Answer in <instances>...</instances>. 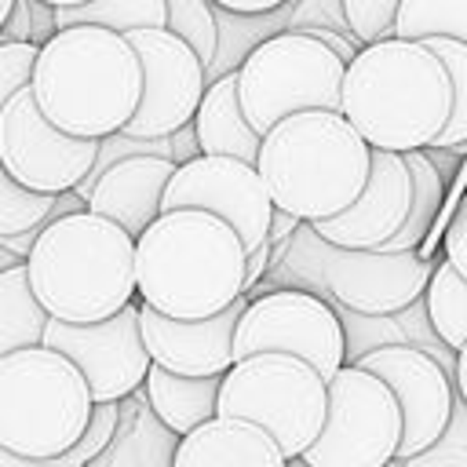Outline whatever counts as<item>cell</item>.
I'll return each instance as SVG.
<instances>
[{
  "label": "cell",
  "mask_w": 467,
  "mask_h": 467,
  "mask_svg": "<svg viewBox=\"0 0 467 467\" xmlns=\"http://www.w3.org/2000/svg\"><path fill=\"white\" fill-rule=\"evenodd\" d=\"M117 423H120V405L117 401H106V405H91V416H88V427L84 434L77 438V445L58 456L62 463H73V467H88L95 456H102L117 434Z\"/></svg>",
  "instance_id": "33"
},
{
  "label": "cell",
  "mask_w": 467,
  "mask_h": 467,
  "mask_svg": "<svg viewBox=\"0 0 467 467\" xmlns=\"http://www.w3.org/2000/svg\"><path fill=\"white\" fill-rule=\"evenodd\" d=\"M179 208L208 212L223 219L237 234L244 255L266 244V226L274 212L263 179L255 175V164L234 157H204V153L179 164L164 186L161 212H179Z\"/></svg>",
  "instance_id": "14"
},
{
  "label": "cell",
  "mask_w": 467,
  "mask_h": 467,
  "mask_svg": "<svg viewBox=\"0 0 467 467\" xmlns=\"http://www.w3.org/2000/svg\"><path fill=\"white\" fill-rule=\"evenodd\" d=\"M18 263H22V259H15V255L0 244V274H4V270H11V266H18Z\"/></svg>",
  "instance_id": "46"
},
{
  "label": "cell",
  "mask_w": 467,
  "mask_h": 467,
  "mask_svg": "<svg viewBox=\"0 0 467 467\" xmlns=\"http://www.w3.org/2000/svg\"><path fill=\"white\" fill-rule=\"evenodd\" d=\"M40 4H47V7H80L88 0H40Z\"/></svg>",
  "instance_id": "47"
},
{
  "label": "cell",
  "mask_w": 467,
  "mask_h": 467,
  "mask_svg": "<svg viewBox=\"0 0 467 467\" xmlns=\"http://www.w3.org/2000/svg\"><path fill=\"white\" fill-rule=\"evenodd\" d=\"M51 204H55V197H40V193L22 190L0 168V237H15L22 230L47 226L51 223Z\"/></svg>",
  "instance_id": "31"
},
{
  "label": "cell",
  "mask_w": 467,
  "mask_h": 467,
  "mask_svg": "<svg viewBox=\"0 0 467 467\" xmlns=\"http://www.w3.org/2000/svg\"><path fill=\"white\" fill-rule=\"evenodd\" d=\"M343 62L303 33H277L237 66V102L248 128L263 139L277 120L306 109L339 113Z\"/></svg>",
  "instance_id": "9"
},
{
  "label": "cell",
  "mask_w": 467,
  "mask_h": 467,
  "mask_svg": "<svg viewBox=\"0 0 467 467\" xmlns=\"http://www.w3.org/2000/svg\"><path fill=\"white\" fill-rule=\"evenodd\" d=\"M401 161H405V171H409V182H412L409 212H405L401 230L376 252H420L427 244V234H434V223H438V212H441V201H445V179L438 175V168L420 150L401 153Z\"/></svg>",
  "instance_id": "24"
},
{
  "label": "cell",
  "mask_w": 467,
  "mask_h": 467,
  "mask_svg": "<svg viewBox=\"0 0 467 467\" xmlns=\"http://www.w3.org/2000/svg\"><path fill=\"white\" fill-rule=\"evenodd\" d=\"M339 4H343V18H347L350 36L361 47L379 44V40H390L394 15H398V4L401 0H339Z\"/></svg>",
  "instance_id": "32"
},
{
  "label": "cell",
  "mask_w": 467,
  "mask_h": 467,
  "mask_svg": "<svg viewBox=\"0 0 467 467\" xmlns=\"http://www.w3.org/2000/svg\"><path fill=\"white\" fill-rule=\"evenodd\" d=\"M0 44H29V0H11V11L0 26Z\"/></svg>",
  "instance_id": "37"
},
{
  "label": "cell",
  "mask_w": 467,
  "mask_h": 467,
  "mask_svg": "<svg viewBox=\"0 0 467 467\" xmlns=\"http://www.w3.org/2000/svg\"><path fill=\"white\" fill-rule=\"evenodd\" d=\"M91 394L80 372L47 347L0 358V449L26 460L66 456L88 427Z\"/></svg>",
  "instance_id": "7"
},
{
  "label": "cell",
  "mask_w": 467,
  "mask_h": 467,
  "mask_svg": "<svg viewBox=\"0 0 467 467\" xmlns=\"http://www.w3.org/2000/svg\"><path fill=\"white\" fill-rule=\"evenodd\" d=\"M40 347L62 354L80 372L95 405H106V401L120 405L142 387L150 368V354L139 336V303H128L124 310L95 325L47 321Z\"/></svg>",
  "instance_id": "12"
},
{
  "label": "cell",
  "mask_w": 467,
  "mask_h": 467,
  "mask_svg": "<svg viewBox=\"0 0 467 467\" xmlns=\"http://www.w3.org/2000/svg\"><path fill=\"white\" fill-rule=\"evenodd\" d=\"M244 299L248 303L234 325V361L252 354H288L306 361L325 383L347 365L343 325L321 296L274 288Z\"/></svg>",
  "instance_id": "11"
},
{
  "label": "cell",
  "mask_w": 467,
  "mask_h": 467,
  "mask_svg": "<svg viewBox=\"0 0 467 467\" xmlns=\"http://www.w3.org/2000/svg\"><path fill=\"white\" fill-rule=\"evenodd\" d=\"M449 153H452V157H463V153H467V142H463V146H456V150H449Z\"/></svg>",
  "instance_id": "49"
},
{
  "label": "cell",
  "mask_w": 467,
  "mask_h": 467,
  "mask_svg": "<svg viewBox=\"0 0 467 467\" xmlns=\"http://www.w3.org/2000/svg\"><path fill=\"white\" fill-rule=\"evenodd\" d=\"M208 4L223 7L230 15H266V11H274V7H281L288 0H208Z\"/></svg>",
  "instance_id": "41"
},
{
  "label": "cell",
  "mask_w": 467,
  "mask_h": 467,
  "mask_svg": "<svg viewBox=\"0 0 467 467\" xmlns=\"http://www.w3.org/2000/svg\"><path fill=\"white\" fill-rule=\"evenodd\" d=\"M0 467H73V463H62V460H26V456H11L0 449Z\"/></svg>",
  "instance_id": "45"
},
{
  "label": "cell",
  "mask_w": 467,
  "mask_h": 467,
  "mask_svg": "<svg viewBox=\"0 0 467 467\" xmlns=\"http://www.w3.org/2000/svg\"><path fill=\"white\" fill-rule=\"evenodd\" d=\"M219 379L223 376H208V379H190V376H175L164 372L157 365L146 368V405L153 412V420L171 434L182 438L190 431H197L201 423L215 420V398H219Z\"/></svg>",
  "instance_id": "22"
},
{
  "label": "cell",
  "mask_w": 467,
  "mask_h": 467,
  "mask_svg": "<svg viewBox=\"0 0 467 467\" xmlns=\"http://www.w3.org/2000/svg\"><path fill=\"white\" fill-rule=\"evenodd\" d=\"M431 449H441V452H467V401L452 398V409H449V420L438 434V441Z\"/></svg>",
  "instance_id": "36"
},
{
  "label": "cell",
  "mask_w": 467,
  "mask_h": 467,
  "mask_svg": "<svg viewBox=\"0 0 467 467\" xmlns=\"http://www.w3.org/2000/svg\"><path fill=\"white\" fill-rule=\"evenodd\" d=\"M47 321L51 317L44 314V306L29 292L26 263L4 270L0 274V358L40 347Z\"/></svg>",
  "instance_id": "25"
},
{
  "label": "cell",
  "mask_w": 467,
  "mask_h": 467,
  "mask_svg": "<svg viewBox=\"0 0 467 467\" xmlns=\"http://www.w3.org/2000/svg\"><path fill=\"white\" fill-rule=\"evenodd\" d=\"M292 11H296V0H288L274 11H266V15H230L223 7H212V15H215V55L204 69V84L237 73V66L248 58L252 47H259L263 40L288 29Z\"/></svg>",
  "instance_id": "23"
},
{
  "label": "cell",
  "mask_w": 467,
  "mask_h": 467,
  "mask_svg": "<svg viewBox=\"0 0 467 467\" xmlns=\"http://www.w3.org/2000/svg\"><path fill=\"white\" fill-rule=\"evenodd\" d=\"M135 296L171 321H204L244 296V248L208 212H161L135 237Z\"/></svg>",
  "instance_id": "2"
},
{
  "label": "cell",
  "mask_w": 467,
  "mask_h": 467,
  "mask_svg": "<svg viewBox=\"0 0 467 467\" xmlns=\"http://www.w3.org/2000/svg\"><path fill=\"white\" fill-rule=\"evenodd\" d=\"M288 467H306V463L303 460H288Z\"/></svg>",
  "instance_id": "50"
},
{
  "label": "cell",
  "mask_w": 467,
  "mask_h": 467,
  "mask_svg": "<svg viewBox=\"0 0 467 467\" xmlns=\"http://www.w3.org/2000/svg\"><path fill=\"white\" fill-rule=\"evenodd\" d=\"M124 40L139 55V69H142L139 106L124 124V135L168 139L193 120L197 102L204 95V66L168 29H135Z\"/></svg>",
  "instance_id": "15"
},
{
  "label": "cell",
  "mask_w": 467,
  "mask_h": 467,
  "mask_svg": "<svg viewBox=\"0 0 467 467\" xmlns=\"http://www.w3.org/2000/svg\"><path fill=\"white\" fill-rule=\"evenodd\" d=\"M409 197H412V182H409L401 153L372 150L368 153V179H365L358 201L350 208H343L339 215L321 219V223H306V226L336 248L376 252L401 230L405 212H409Z\"/></svg>",
  "instance_id": "17"
},
{
  "label": "cell",
  "mask_w": 467,
  "mask_h": 467,
  "mask_svg": "<svg viewBox=\"0 0 467 467\" xmlns=\"http://www.w3.org/2000/svg\"><path fill=\"white\" fill-rule=\"evenodd\" d=\"M171 467H288V460L255 423L215 416L175 441Z\"/></svg>",
  "instance_id": "20"
},
{
  "label": "cell",
  "mask_w": 467,
  "mask_h": 467,
  "mask_svg": "<svg viewBox=\"0 0 467 467\" xmlns=\"http://www.w3.org/2000/svg\"><path fill=\"white\" fill-rule=\"evenodd\" d=\"M423 310L434 339L456 354L467 339V281L445 259H438L431 270V281L423 288Z\"/></svg>",
  "instance_id": "26"
},
{
  "label": "cell",
  "mask_w": 467,
  "mask_h": 467,
  "mask_svg": "<svg viewBox=\"0 0 467 467\" xmlns=\"http://www.w3.org/2000/svg\"><path fill=\"white\" fill-rule=\"evenodd\" d=\"M394 40H456L467 47V0H401Z\"/></svg>",
  "instance_id": "28"
},
{
  "label": "cell",
  "mask_w": 467,
  "mask_h": 467,
  "mask_svg": "<svg viewBox=\"0 0 467 467\" xmlns=\"http://www.w3.org/2000/svg\"><path fill=\"white\" fill-rule=\"evenodd\" d=\"M36 51L33 44H0V109L29 88L33 80V66H36Z\"/></svg>",
  "instance_id": "34"
},
{
  "label": "cell",
  "mask_w": 467,
  "mask_h": 467,
  "mask_svg": "<svg viewBox=\"0 0 467 467\" xmlns=\"http://www.w3.org/2000/svg\"><path fill=\"white\" fill-rule=\"evenodd\" d=\"M463 281H467V190L456 201V212L445 226V255H441Z\"/></svg>",
  "instance_id": "35"
},
{
  "label": "cell",
  "mask_w": 467,
  "mask_h": 467,
  "mask_svg": "<svg viewBox=\"0 0 467 467\" xmlns=\"http://www.w3.org/2000/svg\"><path fill=\"white\" fill-rule=\"evenodd\" d=\"M244 303L248 299L237 296L226 310L204 321H171L139 303V336L150 354V365L190 379L223 376L234 365V325Z\"/></svg>",
  "instance_id": "18"
},
{
  "label": "cell",
  "mask_w": 467,
  "mask_h": 467,
  "mask_svg": "<svg viewBox=\"0 0 467 467\" xmlns=\"http://www.w3.org/2000/svg\"><path fill=\"white\" fill-rule=\"evenodd\" d=\"M368 146L339 117L306 109L277 120L255 157L270 204L299 223H321L350 208L368 179Z\"/></svg>",
  "instance_id": "5"
},
{
  "label": "cell",
  "mask_w": 467,
  "mask_h": 467,
  "mask_svg": "<svg viewBox=\"0 0 467 467\" xmlns=\"http://www.w3.org/2000/svg\"><path fill=\"white\" fill-rule=\"evenodd\" d=\"M215 416L255 423L285 460H299L325 423V379L299 358L252 354L223 372Z\"/></svg>",
  "instance_id": "8"
},
{
  "label": "cell",
  "mask_w": 467,
  "mask_h": 467,
  "mask_svg": "<svg viewBox=\"0 0 467 467\" xmlns=\"http://www.w3.org/2000/svg\"><path fill=\"white\" fill-rule=\"evenodd\" d=\"M354 368L372 372L398 401L401 412V441L394 452V463H405L420 452H427L452 409V379L449 372L420 347H379L354 361Z\"/></svg>",
  "instance_id": "16"
},
{
  "label": "cell",
  "mask_w": 467,
  "mask_h": 467,
  "mask_svg": "<svg viewBox=\"0 0 467 467\" xmlns=\"http://www.w3.org/2000/svg\"><path fill=\"white\" fill-rule=\"evenodd\" d=\"M26 277L51 321L95 325L135 303V241L102 215H62L40 226Z\"/></svg>",
  "instance_id": "4"
},
{
  "label": "cell",
  "mask_w": 467,
  "mask_h": 467,
  "mask_svg": "<svg viewBox=\"0 0 467 467\" xmlns=\"http://www.w3.org/2000/svg\"><path fill=\"white\" fill-rule=\"evenodd\" d=\"M296 226H299V219H292V215H285V212H270V226H266V248H277V244H285L292 234H296Z\"/></svg>",
  "instance_id": "42"
},
{
  "label": "cell",
  "mask_w": 467,
  "mask_h": 467,
  "mask_svg": "<svg viewBox=\"0 0 467 467\" xmlns=\"http://www.w3.org/2000/svg\"><path fill=\"white\" fill-rule=\"evenodd\" d=\"M55 7L40 4V0H29V44L33 47H44L51 36H55Z\"/></svg>",
  "instance_id": "38"
},
{
  "label": "cell",
  "mask_w": 467,
  "mask_h": 467,
  "mask_svg": "<svg viewBox=\"0 0 467 467\" xmlns=\"http://www.w3.org/2000/svg\"><path fill=\"white\" fill-rule=\"evenodd\" d=\"M452 88L445 66L416 40H379L361 47L339 84V117L368 150H427L449 120Z\"/></svg>",
  "instance_id": "1"
},
{
  "label": "cell",
  "mask_w": 467,
  "mask_h": 467,
  "mask_svg": "<svg viewBox=\"0 0 467 467\" xmlns=\"http://www.w3.org/2000/svg\"><path fill=\"white\" fill-rule=\"evenodd\" d=\"M7 11H11V0H0V26H4V18H7Z\"/></svg>",
  "instance_id": "48"
},
{
  "label": "cell",
  "mask_w": 467,
  "mask_h": 467,
  "mask_svg": "<svg viewBox=\"0 0 467 467\" xmlns=\"http://www.w3.org/2000/svg\"><path fill=\"white\" fill-rule=\"evenodd\" d=\"M270 270V248L266 244H259L255 252H248L244 255V296L263 281V274Z\"/></svg>",
  "instance_id": "40"
},
{
  "label": "cell",
  "mask_w": 467,
  "mask_h": 467,
  "mask_svg": "<svg viewBox=\"0 0 467 467\" xmlns=\"http://www.w3.org/2000/svg\"><path fill=\"white\" fill-rule=\"evenodd\" d=\"M452 390H456L460 401H467V339H463V347L452 354Z\"/></svg>",
  "instance_id": "44"
},
{
  "label": "cell",
  "mask_w": 467,
  "mask_h": 467,
  "mask_svg": "<svg viewBox=\"0 0 467 467\" xmlns=\"http://www.w3.org/2000/svg\"><path fill=\"white\" fill-rule=\"evenodd\" d=\"M171 171H175V164L161 161V157L117 161L99 175L84 208L91 215L109 219L113 226H120L135 241L161 215V197H164V186H168Z\"/></svg>",
  "instance_id": "19"
},
{
  "label": "cell",
  "mask_w": 467,
  "mask_h": 467,
  "mask_svg": "<svg viewBox=\"0 0 467 467\" xmlns=\"http://www.w3.org/2000/svg\"><path fill=\"white\" fill-rule=\"evenodd\" d=\"M190 124H193L197 150H201L204 157H234V161L255 164L263 139L248 128V120H244V113H241L234 73H230V77H219V80H212V84H204V95H201L197 113H193Z\"/></svg>",
  "instance_id": "21"
},
{
  "label": "cell",
  "mask_w": 467,
  "mask_h": 467,
  "mask_svg": "<svg viewBox=\"0 0 467 467\" xmlns=\"http://www.w3.org/2000/svg\"><path fill=\"white\" fill-rule=\"evenodd\" d=\"M427 51L445 66L449 73V88H452V106H449V120L438 131V139L431 142L434 150H456L467 142V47L456 40H423Z\"/></svg>",
  "instance_id": "29"
},
{
  "label": "cell",
  "mask_w": 467,
  "mask_h": 467,
  "mask_svg": "<svg viewBox=\"0 0 467 467\" xmlns=\"http://www.w3.org/2000/svg\"><path fill=\"white\" fill-rule=\"evenodd\" d=\"M164 29L182 40L208 69L215 55V15L208 0H164Z\"/></svg>",
  "instance_id": "30"
},
{
  "label": "cell",
  "mask_w": 467,
  "mask_h": 467,
  "mask_svg": "<svg viewBox=\"0 0 467 467\" xmlns=\"http://www.w3.org/2000/svg\"><path fill=\"white\" fill-rule=\"evenodd\" d=\"M390 467H398V463H390Z\"/></svg>",
  "instance_id": "51"
},
{
  "label": "cell",
  "mask_w": 467,
  "mask_h": 467,
  "mask_svg": "<svg viewBox=\"0 0 467 467\" xmlns=\"http://www.w3.org/2000/svg\"><path fill=\"white\" fill-rule=\"evenodd\" d=\"M36 234H40V226L22 230V234H15V237H0V244H4L15 259H22V263H26V255H29V252H33V244H36Z\"/></svg>",
  "instance_id": "43"
},
{
  "label": "cell",
  "mask_w": 467,
  "mask_h": 467,
  "mask_svg": "<svg viewBox=\"0 0 467 467\" xmlns=\"http://www.w3.org/2000/svg\"><path fill=\"white\" fill-rule=\"evenodd\" d=\"M99 142L51 128L33 106L29 88L0 109V168L29 193H69L91 168Z\"/></svg>",
  "instance_id": "13"
},
{
  "label": "cell",
  "mask_w": 467,
  "mask_h": 467,
  "mask_svg": "<svg viewBox=\"0 0 467 467\" xmlns=\"http://www.w3.org/2000/svg\"><path fill=\"white\" fill-rule=\"evenodd\" d=\"M398 441L394 394L372 372L343 365L325 383V423L299 460L306 467H390Z\"/></svg>",
  "instance_id": "10"
},
{
  "label": "cell",
  "mask_w": 467,
  "mask_h": 467,
  "mask_svg": "<svg viewBox=\"0 0 467 467\" xmlns=\"http://www.w3.org/2000/svg\"><path fill=\"white\" fill-rule=\"evenodd\" d=\"M431 270L434 263L420 252L336 248L321 241L306 223H299L285 244L270 248V285L263 292L299 288L350 314L390 317L423 296Z\"/></svg>",
  "instance_id": "6"
},
{
  "label": "cell",
  "mask_w": 467,
  "mask_h": 467,
  "mask_svg": "<svg viewBox=\"0 0 467 467\" xmlns=\"http://www.w3.org/2000/svg\"><path fill=\"white\" fill-rule=\"evenodd\" d=\"M139 55L120 33L73 26L58 29L40 51L29 80L40 117L73 139H106L124 131L139 106Z\"/></svg>",
  "instance_id": "3"
},
{
  "label": "cell",
  "mask_w": 467,
  "mask_h": 467,
  "mask_svg": "<svg viewBox=\"0 0 467 467\" xmlns=\"http://www.w3.org/2000/svg\"><path fill=\"white\" fill-rule=\"evenodd\" d=\"M398 467H467V452H441V449H427Z\"/></svg>",
  "instance_id": "39"
},
{
  "label": "cell",
  "mask_w": 467,
  "mask_h": 467,
  "mask_svg": "<svg viewBox=\"0 0 467 467\" xmlns=\"http://www.w3.org/2000/svg\"><path fill=\"white\" fill-rule=\"evenodd\" d=\"M95 26L109 33L164 29V0H88L80 7H55V29Z\"/></svg>",
  "instance_id": "27"
}]
</instances>
